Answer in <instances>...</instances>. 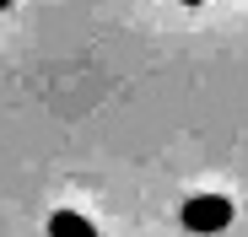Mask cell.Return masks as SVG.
Wrapping results in <instances>:
<instances>
[{
	"mask_svg": "<svg viewBox=\"0 0 248 237\" xmlns=\"http://www.w3.org/2000/svg\"><path fill=\"white\" fill-rule=\"evenodd\" d=\"M184 226L200 232V237H216L232 226V200L227 194H189L184 200Z\"/></svg>",
	"mask_w": 248,
	"mask_h": 237,
	"instance_id": "6da1fadb",
	"label": "cell"
},
{
	"mask_svg": "<svg viewBox=\"0 0 248 237\" xmlns=\"http://www.w3.org/2000/svg\"><path fill=\"white\" fill-rule=\"evenodd\" d=\"M49 237H97V226L81 210H54L49 216Z\"/></svg>",
	"mask_w": 248,
	"mask_h": 237,
	"instance_id": "7a4b0ae2",
	"label": "cell"
},
{
	"mask_svg": "<svg viewBox=\"0 0 248 237\" xmlns=\"http://www.w3.org/2000/svg\"><path fill=\"white\" fill-rule=\"evenodd\" d=\"M6 6H11V0H0V11H6Z\"/></svg>",
	"mask_w": 248,
	"mask_h": 237,
	"instance_id": "3957f363",
	"label": "cell"
},
{
	"mask_svg": "<svg viewBox=\"0 0 248 237\" xmlns=\"http://www.w3.org/2000/svg\"><path fill=\"white\" fill-rule=\"evenodd\" d=\"M184 6H200V0H184Z\"/></svg>",
	"mask_w": 248,
	"mask_h": 237,
	"instance_id": "277c9868",
	"label": "cell"
}]
</instances>
